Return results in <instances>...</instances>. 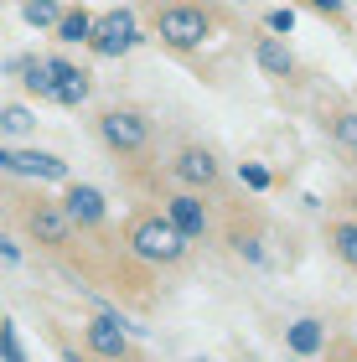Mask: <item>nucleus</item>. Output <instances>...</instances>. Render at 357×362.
<instances>
[{"instance_id":"f257e3e1","label":"nucleus","mask_w":357,"mask_h":362,"mask_svg":"<svg viewBox=\"0 0 357 362\" xmlns=\"http://www.w3.org/2000/svg\"><path fill=\"white\" fill-rule=\"evenodd\" d=\"M129 249H135V259H145V264H160V269H171V264H182L187 249H192V238L176 228V218L166 212H140L135 223H129Z\"/></svg>"},{"instance_id":"f03ea898","label":"nucleus","mask_w":357,"mask_h":362,"mask_svg":"<svg viewBox=\"0 0 357 362\" xmlns=\"http://www.w3.org/2000/svg\"><path fill=\"white\" fill-rule=\"evenodd\" d=\"M156 37L171 47V52H197L213 37V16L192 0H171V6L156 11Z\"/></svg>"},{"instance_id":"7ed1b4c3","label":"nucleus","mask_w":357,"mask_h":362,"mask_svg":"<svg viewBox=\"0 0 357 362\" xmlns=\"http://www.w3.org/2000/svg\"><path fill=\"white\" fill-rule=\"evenodd\" d=\"M151 135H156L151 114L135 109V104H109L99 114V140H104V151H115V156H140L145 145H151Z\"/></svg>"},{"instance_id":"20e7f679","label":"nucleus","mask_w":357,"mask_h":362,"mask_svg":"<svg viewBox=\"0 0 357 362\" xmlns=\"http://www.w3.org/2000/svg\"><path fill=\"white\" fill-rule=\"evenodd\" d=\"M21 228H26V238L37 243V249H68L78 223H73L68 202H47V197H37V202L21 212Z\"/></svg>"},{"instance_id":"39448f33","label":"nucleus","mask_w":357,"mask_h":362,"mask_svg":"<svg viewBox=\"0 0 357 362\" xmlns=\"http://www.w3.org/2000/svg\"><path fill=\"white\" fill-rule=\"evenodd\" d=\"M135 47H140L135 11H104L99 26H93V37H88V52L93 57H124V52H135Z\"/></svg>"},{"instance_id":"423d86ee","label":"nucleus","mask_w":357,"mask_h":362,"mask_svg":"<svg viewBox=\"0 0 357 362\" xmlns=\"http://www.w3.org/2000/svg\"><path fill=\"white\" fill-rule=\"evenodd\" d=\"M0 166H6V176H31V181H73L68 160L52 156V151H21V145H6L0 151Z\"/></svg>"},{"instance_id":"0eeeda50","label":"nucleus","mask_w":357,"mask_h":362,"mask_svg":"<svg viewBox=\"0 0 357 362\" xmlns=\"http://www.w3.org/2000/svg\"><path fill=\"white\" fill-rule=\"evenodd\" d=\"M171 176L182 181V187H197V192H213L223 181V160L207 151V145H187V151H176L171 160Z\"/></svg>"},{"instance_id":"6e6552de","label":"nucleus","mask_w":357,"mask_h":362,"mask_svg":"<svg viewBox=\"0 0 357 362\" xmlns=\"http://www.w3.org/2000/svg\"><path fill=\"white\" fill-rule=\"evenodd\" d=\"M166 212L176 218V228H182L192 243H207V233H213V212H207V202L197 197V187L171 192V197H166Z\"/></svg>"},{"instance_id":"1a4fd4ad","label":"nucleus","mask_w":357,"mask_h":362,"mask_svg":"<svg viewBox=\"0 0 357 362\" xmlns=\"http://www.w3.org/2000/svg\"><path fill=\"white\" fill-rule=\"evenodd\" d=\"M83 347H88L93 357H129V352H135L119 316H93V321L83 326Z\"/></svg>"},{"instance_id":"9d476101","label":"nucleus","mask_w":357,"mask_h":362,"mask_svg":"<svg viewBox=\"0 0 357 362\" xmlns=\"http://www.w3.org/2000/svg\"><path fill=\"white\" fill-rule=\"evenodd\" d=\"M68 212H73V223L78 228H104L109 223V202H104V192L93 187V181H68Z\"/></svg>"},{"instance_id":"9b49d317","label":"nucleus","mask_w":357,"mask_h":362,"mask_svg":"<svg viewBox=\"0 0 357 362\" xmlns=\"http://www.w3.org/2000/svg\"><path fill=\"white\" fill-rule=\"evenodd\" d=\"M11 73L21 78L26 93H37V98H47V104H57V68H52V57H16Z\"/></svg>"},{"instance_id":"f8f14e48","label":"nucleus","mask_w":357,"mask_h":362,"mask_svg":"<svg viewBox=\"0 0 357 362\" xmlns=\"http://www.w3.org/2000/svg\"><path fill=\"white\" fill-rule=\"evenodd\" d=\"M52 68H57V104L62 109H78V104L93 98V73L88 68H78L68 57H52Z\"/></svg>"},{"instance_id":"ddd939ff","label":"nucleus","mask_w":357,"mask_h":362,"mask_svg":"<svg viewBox=\"0 0 357 362\" xmlns=\"http://www.w3.org/2000/svg\"><path fill=\"white\" fill-rule=\"evenodd\" d=\"M254 62H259V73H264V78H295V52L285 47L280 31L254 42Z\"/></svg>"},{"instance_id":"4468645a","label":"nucleus","mask_w":357,"mask_h":362,"mask_svg":"<svg viewBox=\"0 0 357 362\" xmlns=\"http://www.w3.org/2000/svg\"><path fill=\"white\" fill-rule=\"evenodd\" d=\"M285 347L295 352V357H316L321 347H327V326H321L316 316H300V321L285 332Z\"/></svg>"},{"instance_id":"2eb2a0df","label":"nucleus","mask_w":357,"mask_h":362,"mask_svg":"<svg viewBox=\"0 0 357 362\" xmlns=\"http://www.w3.org/2000/svg\"><path fill=\"white\" fill-rule=\"evenodd\" d=\"M93 26H99V16H93V11H83V6H73V11L57 21V31H52V37H57V42H68V47H78V42L88 47Z\"/></svg>"},{"instance_id":"dca6fc26","label":"nucleus","mask_w":357,"mask_h":362,"mask_svg":"<svg viewBox=\"0 0 357 362\" xmlns=\"http://www.w3.org/2000/svg\"><path fill=\"white\" fill-rule=\"evenodd\" d=\"M327 243H332V254L342 259L347 269H357V218H342V223H327Z\"/></svg>"},{"instance_id":"f3484780","label":"nucleus","mask_w":357,"mask_h":362,"mask_svg":"<svg viewBox=\"0 0 357 362\" xmlns=\"http://www.w3.org/2000/svg\"><path fill=\"white\" fill-rule=\"evenodd\" d=\"M62 16H68V11H62L57 0H21V21H26V26H47V31H57Z\"/></svg>"},{"instance_id":"a211bd4d","label":"nucleus","mask_w":357,"mask_h":362,"mask_svg":"<svg viewBox=\"0 0 357 362\" xmlns=\"http://www.w3.org/2000/svg\"><path fill=\"white\" fill-rule=\"evenodd\" d=\"M332 140L357 160V109H336L332 114Z\"/></svg>"},{"instance_id":"6ab92c4d","label":"nucleus","mask_w":357,"mask_h":362,"mask_svg":"<svg viewBox=\"0 0 357 362\" xmlns=\"http://www.w3.org/2000/svg\"><path fill=\"white\" fill-rule=\"evenodd\" d=\"M0 124H6V140H16V135H26L31 124V109H21V104H6V114H0Z\"/></svg>"},{"instance_id":"aec40b11","label":"nucleus","mask_w":357,"mask_h":362,"mask_svg":"<svg viewBox=\"0 0 357 362\" xmlns=\"http://www.w3.org/2000/svg\"><path fill=\"white\" fill-rule=\"evenodd\" d=\"M269 31H280V37H290V31H295V11L290 6H280V11H269V21H264Z\"/></svg>"},{"instance_id":"412c9836","label":"nucleus","mask_w":357,"mask_h":362,"mask_svg":"<svg viewBox=\"0 0 357 362\" xmlns=\"http://www.w3.org/2000/svg\"><path fill=\"white\" fill-rule=\"evenodd\" d=\"M238 176L249 181L254 192H264V187H269V171H264V166H254V160H243V166H238Z\"/></svg>"},{"instance_id":"4be33fe9","label":"nucleus","mask_w":357,"mask_h":362,"mask_svg":"<svg viewBox=\"0 0 357 362\" xmlns=\"http://www.w3.org/2000/svg\"><path fill=\"white\" fill-rule=\"evenodd\" d=\"M6 357H11V362H21V357H26V347H21V332H16V321H6Z\"/></svg>"},{"instance_id":"5701e85b","label":"nucleus","mask_w":357,"mask_h":362,"mask_svg":"<svg viewBox=\"0 0 357 362\" xmlns=\"http://www.w3.org/2000/svg\"><path fill=\"white\" fill-rule=\"evenodd\" d=\"M0 259H6V264H21V238H16V233L0 238Z\"/></svg>"},{"instance_id":"b1692460","label":"nucleus","mask_w":357,"mask_h":362,"mask_svg":"<svg viewBox=\"0 0 357 362\" xmlns=\"http://www.w3.org/2000/svg\"><path fill=\"white\" fill-rule=\"evenodd\" d=\"M311 6H316V11H327V16H332V21H342V11H347V0H311Z\"/></svg>"},{"instance_id":"393cba45","label":"nucleus","mask_w":357,"mask_h":362,"mask_svg":"<svg viewBox=\"0 0 357 362\" xmlns=\"http://www.w3.org/2000/svg\"><path fill=\"white\" fill-rule=\"evenodd\" d=\"M238 6H243V0H238Z\"/></svg>"}]
</instances>
